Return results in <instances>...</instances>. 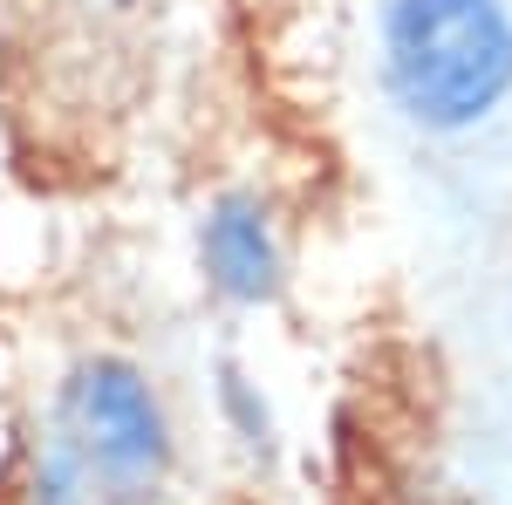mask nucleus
<instances>
[{"label": "nucleus", "mask_w": 512, "mask_h": 505, "mask_svg": "<svg viewBox=\"0 0 512 505\" xmlns=\"http://www.w3.org/2000/svg\"><path fill=\"white\" fill-rule=\"evenodd\" d=\"M198 267L205 287L233 308H267L287 280V253H280L274 212L253 192H219L198 219Z\"/></svg>", "instance_id": "7ed1b4c3"}, {"label": "nucleus", "mask_w": 512, "mask_h": 505, "mask_svg": "<svg viewBox=\"0 0 512 505\" xmlns=\"http://www.w3.org/2000/svg\"><path fill=\"white\" fill-rule=\"evenodd\" d=\"M55 437L69 444L96 505H151L171 478V410L130 355H82L55 396Z\"/></svg>", "instance_id": "f03ea898"}, {"label": "nucleus", "mask_w": 512, "mask_h": 505, "mask_svg": "<svg viewBox=\"0 0 512 505\" xmlns=\"http://www.w3.org/2000/svg\"><path fill=\"white\" fill-rule=\"evenodd\" d=\"M28 505H89V485H82L76 458H69V444L48 430L35 451V478H28Z\"/></svg>", "instance_id": "39448f33"}, {"label": "nucleus", "mask_w": 512, "mask_h": 505, "mask_svg": "<svg viewBox=\"0 0 512 505\" xmlns=\"http://www.w3.org/2000/svg\"><path fill=\"white\" fill-rule=\"evenodd\" d=\"M219 410H226V424H233V437L246 451H260V458L274 451V410H267L260 383L239 362H219Z\"/></svg>", "instance_id": "20e7f679"}, {"label": "nucleus", "mask_w": 512, "mask_h": 505, "mask_svg": "<svg viewBox=\"0 0 512 505\" xmlns=\"http://www.w3.org/2000/svg\"><path fill=\"white\" fill-rule=\"evenodd\" d=\"M383 82L417 130L431 137L478 130L512 96V7L506 0H390Z\"/></svg>", "instance_id": "f257e3e1"}]
</instances>
